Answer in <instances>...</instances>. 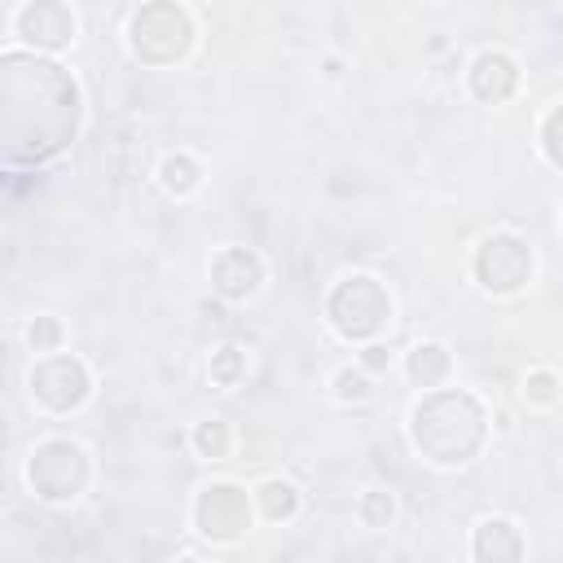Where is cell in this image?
Instances as JSON below:
<instances>
[{
	"instance_id": "cell-1",
	"label": "cell",
	"mask_w": 563,
	"mask_h": 563,
	"mask_svg": "<svg viewBox=\"0 0 563 563\" xmlns=\"http://www.w3.org/2000/svg\"><path fill=\"white\" fill-rule=\"evenodd\" d=\"M339 396H352V400H366L370 392H374V387H370V379H366V374H352V370H343L339 374Z\"/></svg>"
}]
</instances>
